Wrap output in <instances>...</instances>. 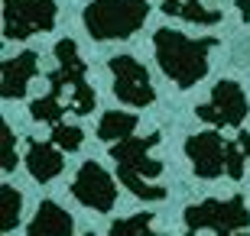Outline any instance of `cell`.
Returning <instances> with one entry per match:
<instances>
[{
  "instance_id": "obj_19",
  "label": "cell",
  "mask_w": 250,
  "mask_h": 236,
  "mask_svg": "<svg viewBox=\"0 0 250 236\" xmlns=\"http://www.w3.org/2000/svg\"><path fill=\"white\" fill-rule=\"evenodd\" d=\"M149 227H153V214H137V217L130 220H117L111 227L114 236H127V233H149Z\"/></svg>"
},
{
  "instance_id": "obj_18",
  "label": "cell",
  "mask_w": 250,
  "mask_h": 236,
  "mask_svg": "<svg viewBox=\"0 0 250 236\" xmlns=\"http://www.w3.org/2000/svg\"><path fill=\"white\" fill-rule=\"evenodd\" d=\"M84 133L78 127H68V123H56L52 127V143L59 145V149H65V152H75L78 145H82Z\"/></svg>"
},
{
  "instance_id": "obj_5",
  "label": "cell",
  "mask_w": 250,
  "mask_h": 236,
  "mask_svg": "<svg viewBox=\"0 0 250 236\" xmlns=\"http://www.w3.org/2000/svg\"><path fill=\"white\" fill-rule=\"evenodd\" d=\"M56 26L52 0H3V36L29 39L33 33H49Z\"/></svg>"
},
{
  "instance_id": "obj_14",
  "label": "cell",
  "mask_w": 250,
  "mask_h": 236,
  "mask_svg": "<svg viewBox=\"0 0 250 236\" xmlns=\"http://www.w3.org/2000/svg\"><path fill=\"white\" fill-rule=\"evenodd\" d=\"M166 17H179L188 23H202V26H214L221 19V10H208L202 0H166L163 3Z\"/></svg>"
},
{
  "instance_id": "obj_16",
  "label": "cell",
  "mask_w": 250,
  "mask_h": 236,
  "mask_svg": "<svg viewBox=\"0 0 250 236\" xmlns=\"http://www.w3.org/2000/svg\"><path fill=\"white\" fill-rule=\"evenodd\" d=\"M65 110H68V104H62V97L59 94L49 91L46 97H36L33 104H29V113H33V120H39V123H62Z\"/></svg>"
},
{
  "instance_id": "obj_15",
  "label": "cell",
  "mask_w": 250,
  "mask_h": 236,
  "mask_svg": "<svg viewBox=\"0 0 250 236\" xmlns=\"http://www.w3.org/2000/svg\"><path fill=\"white\" fill-rule=\"evenodd\" d=\"M133 129H137V117H133V113L111 110V113H104L101 123H98V139H104V143H121V139L133 136Z\"/></svg>"
},
{
  "instance_id": "obj_3",
  "label": "cell",
  "mask_w": 250,
  "mask_h": 236,
  "mask_svg": "<svg viewBox=\"0 0 250 236\" xmlns=\"http://www.w3.org/2000/svg\"><path fill=\"white\" fill-rule=\"evenodd\" d=\"M56 58H59V68L49 74V84H52V94L62 97L65 88L72 91L68 97V110L78 113V117H88L98 104L94 97V88L84 81V72H88V65L78 58V46H75V39H62L56 46Z\"/></svg>"
},
{
  "instance_id": "obj_6",
  "label": "cell",
  "mask_w": 250,
  "mask_h": 236,
  "mask_svg": "<svg viewBox=\"0 0 250 236\" xmlns=\"http://www.w3.org/2000/svg\"><path fill=\"white\" fill-rule=\"evenodd\" d=\"M159 143V133L149 136H127L121 143H111V159L117 162V178L130 182V178H156L163 172V162L149 159V149Z\"/></svg>"
},
{
  "instance_id": "obj_21",
  "label": "cell",
  "mask_w": 250,
  "mask_h": 236,
  "mask_svg": "<svg viewBox=\"0 0 250 236\" xmlns=\"http://www.w3.org/2000/svg\"><path fill=\"white\" fill-rule=\"evenodd\" d=\"M228 175L234 182L244 175V145L241 143H228Z\"/></svg>"
},
{
  "instance_id": "obj_13",
  "label": "cell",
  "mask_w": 250,
  "mask_h": 236,
  "mask_svg": "<svg viewBox=\"0 0 250 236\" xmlns=\"http://www.w3.org/2000/svg\"><path fill=\"white\" fill-rule=\"evenodd\" d=\"M72 227H75L72 217L59 207L56 200H42L33 223H29V236H68Z\"/></svg>"
},
{
  "instance_id": "obj_22",
  "label": "cell",
  "mask_w": 250,
  "mask_h": 236,
  "mask_svg": "<svg viewBox=\"0 0 250 236\" xmlns=\"http://www.w3.org/2000/svg\"><path fill=\"white\" fill-rule=\"evenodd\" d=\"M237 7H241V17L250 19V0H237Z\"/></svg>"
},
{
  "instance_id": "obj_7",
  "label": "cell",
  "mask_w": 250,
  "mask_h": 236,
  "mask_svg": "<svg viewBox=\"0 0 250 236\" xmlns=\"http://www.w3.org/2000/svg\"><path fill=\"white\" fill-rule=\"evenodd\" d=\"M111 72H114V94H117V100H124L130 107H149L156 100V91L149 84L146 68L133 55H114Z\"/></svg>"
},
{
  "instance_id": "obj_12",
  "label": "cell",
  "mask_w": 250,
  "mask_h": 236,
  "mask_svg": "<svg viewBox=\"0 0 250 236\" xmlns=\"http://www.w3.org/2000/svg\"><path fill=\"white\" fill-rule=\"evenodd\" d=\"M65 149L59 145H49V143H29V152H26V168L36 182H52L59 172L65 168V159H62Z\"/></svg>"
},
{
  "instance_id": "obj_17",
  "label": "cell",
  "mask_w": 250,
  "mask_h": 236,
  "mask_svg": "<svg viewBox=\"0 0 250 236\" xmlns=\"http://www.w3.org/2000/svg\"><path fill=\"white\" fill-rule=\"evenodd\" d=\"M20 207H23L20 191L10 188V184H0V230H3V233L17 230V223H20Z\"/></svg>"
},
{
  "instance_id": "obj_9",
  "label": "cell",
  "mask_w": 250,
  "mask_h": 236,
  "mask_svg": "<svg viewBox=\"0 0 250 236\" xmlns=\"http://www.w3.org/2000/svg\"><path fill=\"white\" fill-rule=\"evenodd\" d=\"M195 113L211 127H241L247 117V97L237 81H218L211 91V104L195 107Z\"/></svg>"
},
{
  "instance_id": "obj_10",
  "label": "cell",
  "mask_w": 250,
  "mask_h": 236,
  "mask_svg": "<svg viewBox=\"0 0 250 236\" xmlns=\"http://www.w3.org/2000/svg\"><path fill=\"white\" fill-rule=\"evenodd\" d=\"M186 152L192 159V168H195L198 178H218L221 172H228V143L214 129H205V133L188 136Z\"/></svg>"
},
{
  "instance_id": "obj_2",
  "label": "cell",
  "mask_w": 250,
  "mask_h": 236,
  "mask_svg": "<svg viewBox=\"0 0 250 236\" xmlns=\"http://www.w3.org/2000/svg\"><path fill=\"white\" fill-rule=\"evenodd\" d=\"M146 17V0H91L84 7V26L94 39H130Z\"/></svg>"
},
{
  "instance_id": "obj_11",
  "label": "cell",
  "mask_w": 250,
  "mask_h": 236,
  "mask_svg": "<svg viewBox=\"0 0 250 236\" xmlns=\"http://www.w3.org/2000/svg\"><path fill=\"white\" fill-rule=\"evenodd\" d=\"M36 72H39V55L36 52H20V55H13V58H7V62H3V88H0L3 100H20L23 97Z\"/></svg>"
},
{
  "instance_id": "obj_4",
  "label": "cell",
  "mask_w": 250,
  "mask_h": 236,
  "mask_svg": "<svg viewBox=\"0 0 250 236\" xmlns=\"http://www.w3.org/2000/svg\"><path fill=\"white\" fill-rule=\"evenodd\" d=\"M250 223L247 204L244 198H228V200H202L186 210V227L188 230H211V233H237Z\"/></svg>"
},
{
  "instance_id": "obj_20",
  "label": "cell",
  "mask_w": 250,
  "mask_h": 236,
  "mask_svg": "<svg viewBox=\"0 0 250 236\" xmlns=\"http://www.w3.org/2000/svg\"><path fill=\"white\" fill-rule=\"evenodd\" d=\"M0 168H3V172H13V168H17V149H13V133H10L7 123L0 127Z\"/></svg>"
},
{
  "instance_id": "obj_8",
  "label": "cell",
  "mask_w": 250,
  "mask_h": 236,
  "mask_svg": "<svg viewBox=\"0 0 250 236\" xmlns=\"http://www.w3.org/2000/svg\"><path fill=\"white\" fill-rule=\"evenodd\" d=\"M72 194H75V200H82L84 207L98 210V214H111L114 200H117L114 178L98 162H84L78 168V175H75V182H72Z\"/></svg>"
},
{
  "instance_id": "obj_1",
  "label": "cell",
  "mask_w": 250,
  "mask_h": 236,
  "mask_svg": "<svg viewBox=\"0 0 250 236\" xmlns=\"http://www.w3.org/2000/svg\"><path fill=\"white\" fill-rule=\"evenodd\" d=\"M153 46H156L159 68L179 88H195L208 74V52L218 46V39H188L176 29H156Z\"/></svg>"
}]
</instances>
